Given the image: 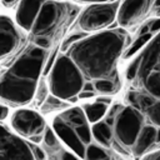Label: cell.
I'll return each instance as SVG.
<instances>
[{"label":"cell","mask_w":160,"mask_h":160,"mask_svg":"<svg viewBox=\"0 0 160 160\" xmlns=\"http://www.w3.org/2000/svg\"><path fill=\"white\" fill-rule=\"evenodd\" d=\"M84 36H86V34L82 32V31H80V30L71 32L69 36H66V38L62 40V42H61V50H62L64 52H66L68 49H69L71 45H74L75 42H78L79 40H81Z\"/></svg>","instance_id":"24"},{"label":"cell","mask_w":160,"mask_h":160,"mask_svg":"<svg viewBox=\"0 0 160 160\" xmlns=\"http://www.w3.org/2000/svg\"><path fill=\"white\" fill-rule=\"evenodd\" d=\"M29 146H30V150H31L34 160H46V154H45V151L39 145H35V144L30 142Z\"/></svg>","instance_id":"25"},{"label":"cell","mask_w":160,"mask_h":160,"mask_svg":"<svg viewBox=\"0 0 160 160\" xmlns=\"http://www.w3.org/2000/svg\"><path fill=\"white\" fill-rule=\"evenodd\" d=\"M156 142H160V126L156 128Z\"/></svg>","instance_id":"38"},{"label":"cell","mask_w":160,"mask_h":160,"mask_svg":"<svg viewBox=\"0 0 160 160\" xmlns=\"http://www.w3.org/2000/svg\"><path fill=\"white\" fill-rule=\"evenodd\" d=\"M54 1H62V0H54Z\"/></svg>","instance_id":"40"},{"label":"cell","mask_w":160,"mask_h":160,"mask_svg":"<svg viewBox=\"0 0 160 160\" xmlns=\"http://www.w3.org/2000/svg\"><path fill=\"white\" fill-rule=\"evenodd\" d=\"M120 1L88 4L76 18L78 29L85 34L99 32L116 20Z\"/></svg>","instance_id":"7"},{"label":"cell","mask_w":160,"mask_h":160,"mask_svg":"<svg viewBox=\"0 0 160 160\" xmlns=\"http://www.w3.org/2000/svg\"><path fill=\"white\" fill-rule=\"evenodd\" d=\"M48 0H20L16 6L15 22L22 31H30L34 21Z\"/></svg>","instance_id":"13"},{"label":"cell","mask_w":160,"mask_h":160,"mask_svg":"<svg viewBox=\"0 0 160 160\" xmlns=\"http://www.w3.org/2000/svg\"><path fill=\"white\" fill-rule=\"evenodd\" d=\"M0 160H34L29 142L0 125Z\"/></svg>","instance_id":"10"},{"label":"cell","mask_w":160,"mask_h":160,"mask_svg":"<svg viewBox=\"0 0 160 160\" xmlns=\"http://www.w3.org/2000/svg\"><path fill=\"white\" fill-rule=\"evenodd\" d=\"M80 4H94V2H105V1H111V0H74Z\"/></svg>","instance_id":"36"},{"label":"cell","mask_w":160,"mask_h":160,"mask_svg":"<svg viewBox=\"0 0 160 160\" xmlns=\"http://www.w3.org/2000/svg\"><path fill=\"white\" fill-rule=\"evenodd\" d=\"M136 58L139 60V70L132 81L136 90L160 100V32L152 36Z\"/></svg>","instance_id":"4"},{"label":"cell","mask_w":160,"mask_h":160,"mask_svg":"<svg viewBox=\"0 0 160 160\" xmlns=\"http://www.w3.org/2000/svg\"><path fill=\"white\" fill-rule=\"evenodd\" d=\"M49 50L28 42L15 55L10 66L0 74V99L14 106L29 104L44 74Z\"/></svg>","instance_id":"2"},{"label":"cell","mask_w":160,"mask_h":160,"mask_svg":"<svg viewBox=\"0 0 160 160\" xmlns=\"http://www.w3.org/2000/svg\"><path fill=\"white\" fill-rule=\"evenodd\" d=\"M52 130L55 131V134L58 135L59 140H61L66 148L70 149L71 152H74L79 159H84L85 158V150L86 146L81 142V140L79 139V136L76 135L75 130L69 126L66 122H64L58 115L52 119V124H51Z\"/></svg>","instance_id":"12"},{"label":"cell","mask_w":160,"mask_h":160,"mask_svg":"<svg viewBox=\"0 0 160 160\" xmlns=\"http://www.w3.org/2000/svg\"><path fill=\"white\" fill-rule=\"evenodd\" d=\"M42 142L45 144L46 148H49L50 150L52 151H59L61 149L60 146V140L58 138V135L55 134V131L52 130L51 126H48L45 128L44 130V139H42Z\"/></svg>","instance_id":"21"},{"label":"cell","mask_w":160,"mask_h":160,"mask_svg":"<svg viewBox=\"0 0 160 160\" xmlns=\"http://www.w3.org/2000/svg\"><path fill=\"white\" fill-rule=\"evenodd\" d=\"M84 160H110V155L106 148L91 142L86 146Z\"/></svg>","instance_id":"19"},{"label":"cell","mask_w":160,"mask_h":160,"mask_svg":"<svg viewBox=\"0 0 160 160\" xmlns=\"http://www.w3.org/2000/svg\"><path fill=\"white\" fill-rule=\"evenodd\" d=\"M42 139H44V134L34 135V136H30V138H29L30 142H31V144H35V145H38V144H40V142H42Z\"/></svg>","instance_id":"33"},{"label":"cell","mask_w":160,"mask_h":160,"mask_svg":"<svg viewBox=\"0 0 160 160\" xmlns=\"http://www.w3.org/2000/svg\"><path fill=\"white\" fill-rule=\"evenodd\" d=\"M145 118L149 120V124L159 128L160 126V100H156L152 106H150L145 112Z\"/></svg>","instance_id":"22"},{"label":"cell","mask_w":160,"mask_h":160,"mask_svg":"<svg viewBox=\"0 0 160 160\" xmlns=\"http://www.w3.org/2000/svg\"><path fill=\"white\" fill-rule=\"evenodd\" d=\"M9 114H10L9 106L8 105H4V104H0V121L6 120L9 118Z\"/></svg>","instance_id":"29"},{"label":"cell","mask_w":160,"mask_h":160,"mask_svg":"<svg viewBox=\"0 0 160 160\" xmlns=\"http://www.w3.org/2000/svg\"><path fill=\"white\" fill-rule=\"evenodd\" d=\"M82 91H90V92H95V88H94V82L90 80H85L84 85H82Z\"/></svg>","instance_id":"32"},{"label":"cell","mask_w":160,"mask_h":160,"mask_svg":"<svg viewBox=\"0 0 160 160\" xmlns=\"http://www.w3.org/2000/svg\"><path fill=\"white\" fill-rule=\"evenodd\" d=\"M46 81L51 95L66 102H76L85 78L74 61L66 54L61 52L55 58L48 72Z\"/></svg>","instance_id":"3"},{"label":"cell","mask_w":160,"mask_h":160,"mask_svg":"<svg viewBox=\"0 0 160 160\" xmlns=\"http://www.w3.org/2000/svg\"><path fill=\"white\" fill-rule=\"evenodd\" d=\"M0 1L6 9H12V8L18 6V4L20 2V0H0Z\"/></svg>","instance_id":"31"},{"label":"cell","mask_w":160,"mask_h":160,"mask_svg":"<svg viewBox=\"0 0 160 160\" xmlns=\"http://www.w3.org/2000/svg\"><path fill=\"white\" fill-rule=\"evenodd\" d=\"M49 94H50V91H49V85H48V81L45 80V79H40L39 80V84H38V88H36V91H35V96H34V99H36V101H38V104L39 105H41L44 101H45V99L49 96Z\"/></svg>","instance_id":"23"},{"label":"cell","mask_w":160,"mask_h":160,"mask_svg":"<svg viewBox=\"0 0 160 160\" xmlns=\"http://www.w3.org/2000/svg\"><path fill=\"white\" fill-rule=\"evenodd\" d=\"M142 160H160L159 151H156V152H152V154H149V155L144 156V158H142Z\"/></svg>","instance_id":"34"},{"label":"cell","mask_w":160,"mask_h":160,"mask_svg":"<svg viewBox=\"0 0 160 160\" xmlns=\"http://www.w3.org/2000/svg\"><path fill=\"white\" fill-rule=\"evenodd\" d=\"M154 8H159L160 6V0H154Z\"/></svg>","instance_id":"39"},{"label":"cell","mask_w":160,"mask_h":160,"mask_svg":"<svg viewBox=\"0 0 160 160\" xmlns=\"http://www.w3.org/2000/svg\"><path fill=\"white\" fill-rule=\"evenodd\" d=\"M128 34L124 29L104 30L84 36L71 45L66 54L79 68L85 80H118V61L128 45Z\"/></svg>","instance_id":"1"},{"label":"cell","mask_w":160,"mask_h":160,"mask_svg":"<svg viewBox=\"0 0 160 160\" xmlns=\"http://www.w3.org/2000/svg\"><path fill=\"white\" fill-rule=\"evenodd\" d=\"M154 14L156 18H160V6L159 8H154Z\"/></svg>","instance_id":"37"},{"label":"cell","mask_w":160,"mask_h":160,"mask_svg":"<svg viewBox=\"0 0 160 160\" xmlns=\"http://www.w3.org/2000/svg\"><path fill=\"white\" fill-rule=\"evenodd\" d=\"M149 24V30H150V34H158L160 32V18H155L152 19L151 21L148 22Z\"/></svg>","instance_id":"27"},{"label":"cell","mask_w":160,"mask_h":160,"mask_svg":"<svg viewBox=\"0 0 160 160\" xmlns=\"http://www.w3.org/2000/svg\"><path fill=\"white\" fill-rule=\"evenodd\" d=\"M95 101L101 102V104H104L106 106H110L111 102H112V99H111V96H108V95H99V96L95 98Z\"/></svg>","instance_id":"28"},{"label":"cell","mask_w":160,"mask_h":160,"mask_svg":"<svg viewBox=\"0 0 160 160\" xmlns=\"http://www.w3.org/2000/svg\"><path fill=\"white\" fill-rule=\"evenodd\" d=\"M95 95H96V92H90V91H82V90H81V91L78 94V99H79V100L92 99V98H96Z\"/></svg>","instance_id":"30"},{"label":"cell","mask_w":160,"mask_h":160,"mask_svg":"<svg viewBox=\"0 0 160 160\" xmlns=\"http://www.w3.org/2000/svg\"><path fill=\"white\" fill-rule=\"evenodd\" d=\"M156 142V126L151 124H145L136 138L135 144L131 148V151L135 156H141Z\"/></svg>","instance_id":"14"},{"label":"cell","mask_w":160,"mask_h":160,"mask_svg":"<svg viewBox=\"0 0 160 160\" xmlns=\"http://www.w3.org/2000/svg\"><path fill=\"white\" fill-rule=\"evenodd\" d=\"M86 120L89 121V124H96L101 120H104V118L106 116V112L109 110V106L98 102V101H92V102H86L81 106Z\"/></svg>","instance_id":"16"},{"label":"cell","mask_w":160,"mask_h":160,"mask_svg":"<svg viewBox=\"0 0 160 160\" xmlns=\"http://www.w3.org/2000/svg\"><path fill=\"white\" fill-rule=\"evenodd\" d=\"M92 82H94L95 92H99L100 95L110 96V95L115 94L119 88V82H115L109 79H100V80H95Z\"/></svg>","instance_id":"20"},{"label":"cell","mask_w":160,"mask_h":160,"mask_svg":"<svg viewBox=\"0 0 160 160\" xmlns=\"http://www.w3.org/2000/svg\"><path fill=\"white\" fill-rule=\"evenodd\" d=\"M78 6L64 1L48 0L40 9L34 25L30 30L31 38H48L52 40L60 28L70 18L71 12H76Z\"/></svg>","instance_id":"5"},{"label":"cell","mask_w":160,"mask_h":160,"mask_svg":"<svg viewBox=\"0 0 160 160\" xmlns=\"http://www.w3.org/2000/svg\"><path fill=\"white\" fill-rule=\"evenodd\" d=\"M145 34H150V30H149V24H148V22H146V24H144V25L140 28L139 32H138V35H145Z\"/></svg>","instance_id":"35"},{"label":"cell","mask_w":160,"mask_h":160,"mask_svg":"<svg viewBox=\"0 0 160 160\" xmlns=\"http://www.w3.org/2000/svg\"><path fill=\"white\" fill-rule=\"evenodd\" d=\"M145 125V115L130 105H122L112 124L114 142L122 149H131Z\"/></svg>","instance_id":"6"},{"label":"cell","mask_w":160,"mask_h":160,"mask_svg":"<svg viewBox=\"0 0 160 160\" xmlns=\"http://www.w3.org/2000/svg\"><path fill=\"white\" fill-rule=\"evenodd\" d=\"M152 34H145V35H138V38L125 49L124 54H122V58L124 59H130V58H134L135 55H138L146 45L148 42L152 39Z\"/></svg>","instance_id":"18"},{"label":"cell","mask_w":160,"mask_h":160,"mask_svg":"<svg viewBox=\"0 0 160 160\" xmlns=\"http://www.w3.org/2000/svg\"><path fill=\"white\" fill-rule=\"evenodd\" d=\"M24 32L9 15L0 14V64L22 49L25 42Z\"/></svg>","instance_id":"8"},{"label":"cell","mask_w":160,"mask_h":160,"mask_svg":"<svg viewBox=\"0 0 160 160\" xmlns=\"http://www.w3.org/2000/svg\"><path fill=\"white\" fill-rule=\"evenodd\" d=\"M91 136H92V140L96 141V144H99L104 148H109L110 145H112V141H114L112 128L110 125H108L104 120H101L96 124H92Z\"/></svg>","instance_id":"15"},{"label":"cell","mask_w":160,"mask_h":160,"mask_svg":"<svg viewBox=\"0 0 160 160\" xmlns=\"http://www.w3.org/2000/svg\"><path fill=\"white\" fill-rule=\"evenodd\" d=\"M10 125L18 136L26 139L34 135L44 134L46 128V122L42 115L26 108H20L12 112L10 118Z\"/></svg>","instance_id":"9"},{"label":"cell","mask_w":160,"mask_h":160,"mask_svg":"<svg viewBox=\"0 0 160 160\" xmlns=\"http://www.w3.org/2000/svg\"><path fill=\"white\" fill-rule=\"evenodd\" d=\"M154 0H122L118 9L116 21L121 29H128L140 22L149 12Z\"/></svg>","instance_id":"11"},{"label":"cell","mask_w":160,"mask_h":160,"mask_svg":"<svg viewBox=\"0 0 160 160\" xmlns=\"http://www.w3.org/2000/svg\"><path fill=\"white\" fill-rule=\"evenodd\" d=\"M68 108H70V104L49 94V96L45 99V101L40 105V112L41 114H50V112H54V111H64L66 110Z\"/></svg>","instance_id":"17"},{"label":"cell","mask_w":160,"mask_h":160,"mask_svg":"<svg viewBox=\"0 0 160 160\" xmlns=\"http://www.w3.org/2000/svg\"><path fill=\"white\" fill-rule=\"evenodd\" d=\"M58 152H59V160H80L74 152H71L69 150L60 149Z\"/></svg>","instance_id":"26"}]
</instances>
